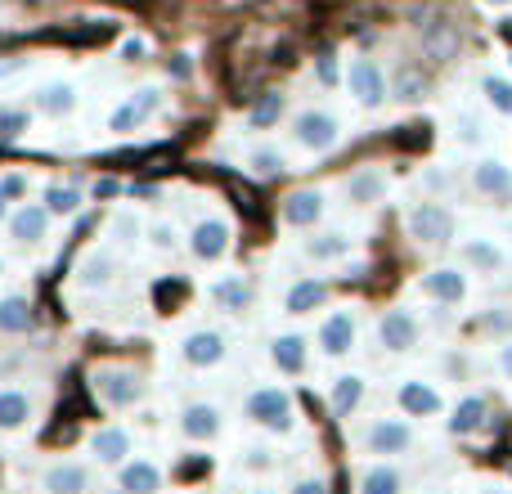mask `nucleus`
Segmentation results:
<instances>
[{
    "label": "nucleus",
    "mask_w": 512,
    "mask_h": 494,
    "mask_svg": "<svg viewBox=\"0 0 512 494\" xmlns=\"http://www.w3.org/2000/svg\"><path fill=\"white\" fill-rule=\"evenodd\" d=\"M180 360H185L189 369H212V364H221L225 333H216V328H194V333L180 342Z\"/></svg>",
    "instance_id": "nucleus-9"
},
{
    "label": "nucleus",
    "mask_w": 512,
    "mask_h": 494,
    "mask_svg": "<svg viewBox=\"0 0 512 494\" xmlns=\"http://www.w3.org/2000/svg\"><path fill=\"white\" fill-rule=\"evenodd\" d=\"M400 409L409 418H432V414H441V391L409 378V382H400Z\"/></svg>",
    "instance_id": "nucleus-21"
},
{
    "label": "nucleus",
    "mask_w": 512,
    "mask_h": 494,
    "mask_svg": "<svg viewBox=\"0 0 512 494\" xmlns=\"http://www.w3.org/2000/svg\"><path fill=\"white\" fill-rule=\"evenodd\" d=\"M481 90H486V99L499 108V113H508V117H512V81H504V77H486V81H481Z\"/></svg>",
    "instance_id": "nucleus-37"
},
{
    "label": "nucleus",
    "mask_w": 512,
    "mask_h": 494,
    "mask_svg": "<svg viewBox=\"0 0 512 494\" xmlns=\"http://www.w3.org/2000/svg\"><path fill=\"white\" fill-rule=\"evenodd\" d=\"M113 234H117V243L122 247H135L140 243V221H135L131 212H117L113 216Z\"/></svg>",
    "instance_id": "nucleus-39"
},
{
    "label": "nucleus",
    "mask_w": 512,
    "mask_h": 494,
    "mask_svg": "<svg viewBox=\"0 0 512 494\" xmlns=\"http://www.w3.org/2000/svg\"><path fill=\"white\" fill-rule=\"evenodd\" d=\"M95 396L104 400L108 409H131L135 400L144 396V382L135 369H122V364H104L95 369Z\"/></svg>",
    "instance_id": "nucleus-2"
},
{
    "label": "nucleus",
    "mask_w": 512,
    "mask_h": 494,
    "mask_svg": "<svg viewBox=\"0 0 512 494\" xmlns=\"http://www.w3.org/2000/svg\"><path fill=\"white\" fill-rule=\"evenodd\" d=\"M396 95L400 99H418V95H423V72H418V68H400L396 72Z\"/></svg>",
    "instance_id": "nucleus-40"
},
{
    "label": "nucleus",
    "mask_w": 512,
    "mask_h": 494,
    "mask_svg": "<svg viewBox=\"0 0 512 494\" xmlns=\"http://www.w3.org/2000/svg\"><path fill=\"white\" fill-rule=\"evenodd\" d=\"M355 333H360V324H355L351 310H333V315L319 324V351H324L328 360H342V355H351Z\"/></svg>",
    "instance_id": "nucleus-8"
},
{
    "label": "nucleus",
    "mask_w": 512,
    "mask_h": 494,
    "mask_svg": "<svg viewBox=\"0 0 512 494\" xmlns=\"http://www.w3.org/2000/svg\"><path fill=\"white\" fill-rule=\"evenodd\" d=\"M45 230H50V207H41V203H23V207H14V216H9V239L14 243H41L45 239Z\"/></svg>",
    "instance_id": "nucleus-12"
},
{
    "label": "nucleus",
    "mask_w": 512,
    "mask_h": 494,
    "mask_svg": "<svg viewBox=\"0 0 512 494\" xmlns=\"http://www.w3.org/2000/svg\"><path fill=\"white\" fill-rule=\"evenodd\" d=\"M176 230H171V225H153V247H158V252H176Z\"/></svg>",
    "instance_id": "nucleus-41"
},
{
    "label": "nucleus",
    "mask_w": 512,
    "mask_h": 494,
    "mask_svg": "<svg viewBox=\"0 0 512 494\" xmlns=\"http://www.w3.org/2000/svg\"><path fill=\"white\" fill-rule=\"evenodd\" d=\"M117 481H122L126 494H162V468L149 459H131L117 468Z\"/></svg>",
    "instance_id": "nucleus-19"
},
{
    "label": "nucleus",
    "mask_w": 512,
    "mask_h": 494,
    "mask_svg": "<svg viewBox=\"0 0 512 494\" xmlns=\"http://www.w3.org/2000/svg\"><path fill=\"white\" fill-rule=\"evenodd\" d=\"M292 494H328V490H324V481H297Z\"/></svg>",
    "instance_id": "nucleus-49"
},
{
    "label": "nucleus",
    "mask_w": 512,
    "mask_h": 494,
    "mask_svg": "<svg viewBox=\"0 0 512 494\" xmlns=\"http://www.w3.org/2000/svg\"><path fill=\"white\" fill-rule=\"evenodd\" d=\"M158 104H162V95H158V90H153V86H144L140 95H135V99H126V104L117 108L113 117H108V126L126 135V131H135V126H144V122H149V117L158 113Z\"/></svg>",
    "instance_id": "nucleus-14"
},
{
    "label": "nucleus",
    "mask_w": 512,
    "mask_h": 494,
    "mask_svg": "<svg viewBox=\"0 0 512 494\" xmlns=\"http://www.w3.org/2000/svg\"><path fill=\"white\" fill-rule=\"evenodd\" d=\"M252 494H274V490H252Z\"/></svg>",
    "instance_id": "nucleus-54"
},
{
    "label": "nucleus",
    "mask_w": 512,
    "mask_h": 494,
    "mask_svg": "<svg viewBox=\"0 0 512 494\" xmlns=\"http://www.w3.org/2000/svg\"><path fill=\"white\" fill-rule=\"evenodd\" d=\"M400 490H405V477H400V468H391V463H373L360 477V494H400Z\"/></svg>",
    "instance_id": "nucleus-30"
},
{
    "label": "nucleus",
    "mask_w": 512,
    "mask_h": 494,
    "mask_svg": "<svg viewBox=\"0 0 512 494\" xmlns=\"http://www.w3.org/2000/svg\"><path fill=\"white\" fill-rule=\"evenodd\" d=\"M315 72H319V81H324V86H337V63H333V54H324V59L315 63Z\"/></svg>",
    "instance_id": "nucleus-44"
},
{
    "label": "nucleus",
    "mask_w": 512,
    "mask_h": 494,
    "mask_svg": "<svg viewBox=\"0 0 512 494\" xmlns=\"http://www.w3.org/2000/svg\"><path fill=\"white\" fill-rule=\"evenodd\" d=\"M117 194V180H99L95 185V198H113Z\"/></svg>",
    "instance_id": "nucleus-51"
},
{
    "label": "nucleus",
    "mask_w": 512,
    "mask_h": 494,
    "mask_svg": "<svg viewBox=\"0 0 512 494\" xmlns=\"http://www.w3.org/2000/svg\"><path fill=\"white\" fill-rule=\"evenodd\" d=\"M36 405L27 391L18 387H0V432H23L27 423H32Z\"/></svg>",
    "instance_id": "nucleus-20"
},
{
    "label": "nucleus",
    "mask_w": 512,
    "mask_h": 494,
    "mask_svg": "<svg viewBox=\"0 0 512 494\" xmlns=\"http://www.w3.org/2000/svg\"><path fill=\"white\" fill-rule=\"evenodd\" d=\"M405 225H409V234L427 247H441V243L454 239V212L441 203H414L405 216Z\"/></svg>",
    "instance_id": "nucleus-3"
},
{
    "label": "nucleus",
    "mask_w": 512,
    "mask_h": 494,
    "mask_svg": "<svg viewBox=\"0 0 512 494\" xmlns=\"http://www.w3.org/2000/svg\"><path fill=\"white\" fill-rule=\"evenodd\" d=\"M27 68V59H0V81H9V77H18V72Z\"/></svg>",
    "instance_id": "nucleus-47"
},
{
    "label": "nucleus",
    "mask_w": 512,
    "mask_h": 494,
    "mask_svg": "<svg viewBox=\"0 0 512 494\" xmlns=\"http://www.w3.org/2000/svg\"><path fill=\"white\" fill-rule=\"evenodd\" d=\"M221 427H225L221 409L207 405V400H198V405H185V409H180V432H185L189 441H216V436H221Z\"/></svg>",
    "instance_id": "nucleus-11"
},
{
    "label": "nucleus",
    "mask_w": 512,
    "mask_h": 494,
    "mask_svg": "<svg viewBox=\"0 0 512 494\" xmlns=\"http://www.w3.org/2000/svg\"><path fill=\"white\" fill-rule=\"evenodd\" d=\"M481 423H486V400H481V396H468V400H459V405H454V418H450V432L454 436L481 432Z\"/></svg>",
    "instance_id": "nucleus-31"
},
{
    "label": "nucleus",
    "mask_w": 512,
    "mask_h": 494,
    "mask_svg": "<svg viewBox=\"0 0 512 494\" xmlns=\"http://www.w3.org/2000/svg\"><path fill=\"white\" fill-rule=\"evenodd\" d=\"M90 454H95L104 468H122V463H131V432H126V427H99V432L90 436Z\"/></svg>",
    "instance_id": "nucleus-13"
},
{
    "label": "nucleus",
    "mask_w": 512,
    "mask_h": 494,
    "mask_svg": "<svg viewBox=\"0 0 512 494\" xmlns=\"http://www.w3.org/2000/svg\"><path fill=\"white\" fill-rule=\"evenodd\" d=\"M499 373H504V378H512V337L504 346H499Z\"/></svg>",
    "instance_id": "nucleus-48"
},
{
    "label": "nucleus",
    "mask_w": 512,
    "mask_h": 494,
    "mask_svg": "<svg viewBox=\"0 0 512 494\" xmlns=\"http://www.w3.org/2000/svg\"><path fill=\"white\" fill-rule=\"evenodd\" d=\"M9 216H14V212H9V198L0 194V221H9Z\"/></svg>",
    "instance_id": "nucleus-52"
},
{
    "label": "nucleus",
    "mask_w": 512,
    "mask_h": 494,
    "mask_svg": "<svg viewBox=\"0 0 512 494\" xmlns=\"http://www.w3.org/2000/svg\"><path fill=\"white\" fill-rule=\"evenodd\" d=\"M122 54H126V59H140V54H144V41H140V36H131V41L122 45Z\"/></svg>",
    "instance_id": "nucleus-50"
},
{
    "label": "nucleus",
    "mask_w": 512,
    "mask_h": 494,
    "mask_svg": "<svg viewBox=\"0 0 512 494\" xmlns=\"http://www.w3.org/2000/svg\"><path fill=\"white\" fill-rule=\"evenodd\" d=\"M301 252L310 256V261H342L346 252H351V239L346 234H337V230H324V234H315V239H306V247Z\"/></svg>",
    "instance_id": "nucleus-28"
},
{
    "label": "nucleus",
    "mask_w": 512,
    "mask_h": 494,
    "mask_svg": "<svg viewBox=\"0 0 512 494\" xmlns=\"http://www.w3.org/2000/svg\"><path fill=\"white\" fill-rule=\"evenodd\" d=\"M378 342L387 346L391 355L414 351V346H418V319H414V310H405V306L387 310V315L378 319Z\"/></svg>",
    "instance_id": "nucleus-7"
},
{
    "label": "nucleus",
    "mask_w": 512,
    "mask_h": 494,
    "mask_svg": "<svg viewBox=\"0 0 512 494\" xmlns=\"http://www.w3.org/2000/svg\"><path fill=\"white\" fill-rule=\"evenodd\" d=\"M270 364L279 373H301L306 369V337L301 333H283L270 342Z\"/></svg>",
    "instance_id": "nucleus-23"
},
{
    "label": "nucleus",
    "mask_w": 512,
    "mask_h": 494,
    "mask_svg": "<svg viewBox=\"0 0 512 494\" xmlns=\"http://www.w3.org/2000/svg\"><path fill=\"white\" fill-rule=\"evenodd\" d=\"M324 301H328V283L324 279H297L288 288L283 310H288V315H310V310H319Z\"/></svg>",
    "instance_id": "nucleus-24"
},
{
    "label": "nucleus",
    "mask_w": 512,
    "mask_h": 494,
    "mask_svg": "<svg viewBox=\"0 0 512 494\" xmlns=\"http://www.w3.org/2000/svg\"><path fill=\"white\" fill-rule=\"evenodd\" d=\"M113 279H117V256L113 252H90L86 261H81V274H77L81 288H108Z\"/></svg>",
    "instance_id": "nucleus-27"
},
{
    "label": "nucleus",
    "mask_w": 512,
    "mask_h": 494,
    "mask_svg": "<svg viewBox=\"0 0 512 494\" xmlns=\"http://www.w3.org/2000/svg\"><path fill=\"white\" fill-rule=\"evenodd\" d=\"M283 108H288V99H283L279 90H265V95H261V99H256V104H252V113H248V126H252V131H270V126H279Z\"/></svg>",
    "instance_id": "nucleus-32"
},
{
    "label": "nucleus",
    "mask_w": 512,
    "mask_h": 494,
    "mask_svg": "<svg viewBox=\"0 0 512 494\" xmlns=\"http://www.w3.org/2000/svg\"><path fill=\"white\" fill-rule=\"evenodd\" d=\"M472 189L486 198H512V167H504L499 158H481L472 167Z\"/></svg>",
    "instance_id": "nucleus-17"
},
{
    "label": "nucleus",
    "mask_w": 512,
    "mask_h": 494,
    "mask_svg": "<svg viewBox=\"0 0 512 494\" xmlns=\"http://www.w3.org/2000/svg\"><path fill=\"white\" fill-rule=\"evenodd\" d=\"M481 135H486V131H481L477 117H459V140L463 144H481Z\"/></svg>",
    "instance_id": "nucleus-42"
},
{
    "label": "nucleus",
    "mask_w": 512,
    "mask_h": 494,
    "mask_svg": "<svg viewBox=\"0 0 512 494\" xmlns=\"http://www.w3.org/2000/svg\"><path fill=\"white\" fill-rule=\"evenodd\" d=\"M414 445V427L400 423V418H378V423L364 432V450L378 454V459H396V454H409Z\"/></svg>",
    "instance_id": "nucleus-6"
},
{
    "label": "nucleus",
    "mask_w": 512,
    "mask_h": 494,
    "mask_svg": "<svg viewBox=\"0 0 512 494\" xmlns=\"http://www.w3.org/2000/svg\"><path fill=\"white\" fill-rule=\"evenodd\" d=\"M45 207H50V216H72L81 207V194L72 185H50L45 189Z\"/></svg>",
    "instance_id": "nucleus-35"
},
{
    "label": "nucleus",
    "mask_w": 512,
    "mask_h": 494,
    "mask_svg": "<svg viewBox=\"0 0 512 494\" xmlns=\"http://www.w3.org/2000/svg\"><path fill=\"white\" fill-rule=\"evenodd\" d=\"M36 113L45 117H72L77 113V90L68 81H50V86L36 90Z\"/></svg>",
    "instance_id": "nucleus-25"
},
{
    "label": "nucleus",
    "mask_w": 512,
    "mask_h": 494,
    "mask_svg": "<svg viewBox=\"0 0 512 494\" xmlns=\"http://www.w3.org/2000/svg\"><path fill=\"white\" fill-rule=\"evenodd\" d=\"M27 328H32V306L23 297L0 301V333H27Z\"/></svg>",
    "instance_id": "nucleus-34"
},
{
    "label": "nucleus",
    "mask_w": 512,
    "mask_h": 494,
    "mask_svg": "<svg viewBox=\"0 0 512 494\" xmlns=\"http://www.w3.org/2000/svg\"><path fill=\"white\" fill-rule=\"evenodd\" d=\"M189 252H194L203 265L221 261V256L230 252V225H225L221 216H212V221H198L194 234H189Z\"/></svg>",
    "instance_id": "nucleus-10"
},
{
    "label": "nucleus",
    "mask_w": 512,
    "mask_h": 494,
    "mask_svg": "<svg viewBox=\"0 0 512 494\" xmlns=\"http://www.w3.org/2000/svg\"><path fill=\"white\" fill-rule=\"evenodd\" d=\"M0 274H5V265H0Z\"/></svg>",
    "instance_id": "nucleus-55"
},
{
    "label": "nucleus",
    "mask_w": 512,
    "mask_h": 494,
    "mask_svg": "<svg viewBox=\"0 0 512 494\" xmlns=\"http://www.w3.org/2000/svg\"><path fill=\"white\" fill-rule=\"evenodd\" d=\"M292 140L310 153H328L342 140V126H337V117L324 113V108H306V113H297V122H292Z\"/></svg>",
    "instance_id": "nucleus-5"
},
{
    "label": "nucleus",
    "mask_w": 512,
    "mask_h": 494,
    "mask_svg": "<svg viewBox=\"0 0 512 494\" xmlns=\"http://www.w3.org/2000/svg\"><path fill=\"white\" fill-rule=\"evenodd\" d=\"M319 216H324V194H319V189H292V194L283 198V221L297 225V230L319 225Z\"/></svg>",
    "instance_id": "nucleus-16"
},
{
    "label": "nucleus",
    "mask_w": 512,
    "mask_h": 494,
    "mask_svg": "<svg viewBox=\"0 0 512 494\" xmlns=\"http://www.w3.org/2000/svg\"><path fill=\"white\" fill-rule=\"evenodd\" d=\"M248 468H256V472H270V468H274L270 450H261V445H256V450H248Z\"/></svg>",
    "instance_id": "nucleus-45"
},
{
    "label": "nucleus",
    "mask_w": 512,
    "mask_h": 494,
    "mask_svg": "<svg viewBox=\"0 0 512 494\" xmlns=\"http://www.w3.org/2000/svg\"><path fill=\"white\" fill-rule=\"evenodd\" d=\"M481 324H486L490 333H512V310H495V315H486Z\"/></svg>",
    "instance_id": "nucleus-43"
},
{
    "label": "nucleus",
    "mask_w": 512,
    "mask_h": 494,
    "mask_svg": "<svg viewBox=\"0 0 512 494\" xmlns=\"http://www.w3.org/2000/svg\"><path fill=\"white\" fill-rule=\"evenodd\" d=\"M27 131V108H0V140H18Z\"/></svg>",
    "instance_id": "nucleus-38"
},
{
    "label": "nucleus",
    "mask_w": 512,
    "mask_h": 494,
    "mask_svg": "<svg viewBox=\"0 0 512 494\" xmlns=\"http://www.w3.org/2000/svg\"><path fill=\"white\" fill-rule=\"evenodd\" d=\"M346 90H351V99L360 108H382L387 104V72L378 68V59H351V68H346Z\"/></svg>",
    "instance_id": "nucleus-4"
},
{
    "label": "nucleus",
    "mask_w": 512,
    "mask_h": 494,
    "mask_svg": "<svg viewBox=\"0 0 512 494\" xmlns=\"http://www.w3.org/2000/svg\"><path fill=\"white\" fill-rule=\"evenodd\" d=\"M207 297H212L225 315H243V310L252 306V288L243 279H216L212 288H207Z\"/></svg>",
    "instance_id": "nucleus-26"
},
{
    "label": "nucleus",
    "mask_w": 512,
    "mask_h": 494,
    "mask_svg": "<svg viewBox=\"0 0 512 494\" xmlns=\"http://www.w3.org/2000/svg\"><path fill=\"white\" fill-rule=\"evenodd\" d=\"M23 189H27L23 176H5V180H0V194H5V198H23Z\"/></svg>",
    "instance_id": "nucleus-46"
},
{
    "label": "nucleus",
    "mask_w": 512,
    "mask_h": 494,
    "mask_svg": "<svg viewBox=\"0 0 512 494\" xmlns=\"http://www.w3.org/2000/svg\"><path fill=\"white\" fill-rule=\"evenodd\" d=\"M248 162H252V171H256V176H265V180H270V176H279V171H288V158H283L279 149H256Z\"/></svg>",
    "instance_id": "nucleus-36"
},
{
    "label": "nucleus",
    "mask_w": 512,
    "mask_h": 494,
    "mask_svg": "<svg viewBox=\"0 0 512 494\" xmlns=\"http://www.w3.org/2000/svg\"><path fill=\"white\" fill-rule=\"evenodd\" d=\"M423 292L432 301H441V306H459L463 297H468V274L463 270H450V265H441V270L423 274Z\"/></svg>",
    "instance_id": "nucleus-15"
},
{
    "label": "nucleus",
    "mask_w": 512,
    "mask_h": 494,
    "mask_svg": "<svg viewBox=\"0 0 512 494\" xmlns=\"http://www.w3.org/2000/svg\"><path fill=\"white\" fill-rule=\"evenodd\" d=\"M382 194H387V176H382L378 167H360L351 180H346V198H351L355 207L382 203Z\"/></svg>",
    "instance_id": "nucleus-22"
},
{
    "label": "nucleus",
    "mask_w": 512,
    "mask_h": 494,
    "mask_svg": "<svg viewBox=\"0 0 512 494\" xmlns=\"http://www.w3.org/2000/svg\"><path fill=\"white\" fill-rule=\"evenodd\" d=\"M248 418L261 432H292V423H297V409H292V396L283 387H256L248 396Z\"/></svg>",
    "instance_id": "nucleus-1"
},
{
    "label": "nucleus",
    "mask_w": 512,
    "mask_h": 494,
    "mask_svg": "<svg viewBox=\"0 0 512 494\" xmlns=\"http://www.w3.org/2000/svg\"><path fill=\"white\" fill-rule=\"evenodd\" d=\"M41 486L50 494H86L90 490V468L86 463H50L41 477Z\"/></svg>",
    "instance_id": "nucleus-18"
},
{
    "label": "nucleus",
    "mask_w": 512,
    "mask_h": 494,
    "mask_svg": "<svg viewBox=\"0 0 512 494\" xmlns=\"http://www.w3.org/2000/svg\"><path fill=\"white\" fill-rule=\"evenodd\" d=\"M486 5H495V9H499V5H512V0H486Z\"/></svg>",
    "instance_id": "nucleus-53"
},
{
    "label": "nucleus",
    "mask_w": 512,
    "mask_h": 494,
    "mask_svg": "<svg viewBox=\"0 0 512 494\" xmlns=\"http://www.w3.org/2000/svg\"><path fill=\"white\" fill-rule=\"evenodd\" d=\"M463 261L472 265L477 274H495V270H504V252H499L490 239H472V243H463Z\"/></svg>",
    "instance_id": "nucleus-33"
},
{
    "label": "nucleus",
    "mask_w": 512,
    "mask_h": 494,
    "mask_svg": "<svg viewBox=\"0 0 512 494\" xmlns=\"http://www.w3.org/2000/svg\"><path fill=\"white\" fill-rule=\"evenodd\" d=\"M117 494H126V490H117Z\"/></svg>",
    "instance_id": "nucleus-56"
},
{
    "label": "nucleus",
    "mask_w": 512,
    "mask_h": 494,
    "mask_svg": "<svg viewBox=\"0 0 512 494\" xmlns=\"http://www.w3.org/2000/svg\"><path fill=\"white\" fill-rule=\"evenodd\" d=\"M328 400H333V414L346 418L351 409H360V400H364V378H360V373H342V378L333 382V396H328Z\"/></svg>",
    "instance_id": "nucleus-29"
}]
</instances>
